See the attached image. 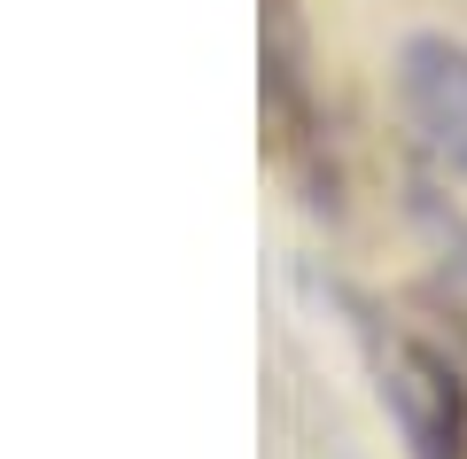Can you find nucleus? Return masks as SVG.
Here are the masks:
<instances>
[{
    "label": "nucleus",
    "mask_w": 467,
    "mask_h": 459,
    "mask_svg": "<svg viewBox=\"0 0 467 459\" xmlns=\"http://www.w3.org/2000/svg\"><path fill=\"white\" fill-rule=\"evenodd\" d=\"M398 110H405V132L420 141L436 172L467 180V47L460 39H405L398 55Z\"/></svg>",
    "instance_id": "nucleus-2"
},
{
    "label": "nucleus",
    "mask_w": 467,
    "mask_h": 459,
    "mask_svg": "<svg viewBox=\"0 0 467 459\" xmlns=\"http://www.w3.org/2000/svg\"><path fill=\"white\" fill-rule=\"evenodd\" d=\"M413 211H420V234H429V249H436V296H444L451 319L467 328V218L451 211L444 195H420Z\"/></svg>",
    "instance_id": "nucleus-3"
},
{
    "label": "nucleus",
    "mask_w": 467,
    "mask_h": 459,
    "mask_svg": "<svg viewBox=\"0 0 467 459\" xmlns=\"http://www.w3.org/2000/svg\"><path fill=\"white\" fill-rule=\"evenodd\" d=\"M382 405L405 436V459H467V381L420 335H374Z\"/></svg>",
    "instance_id": "nucleus-1"
}]
</instances>
